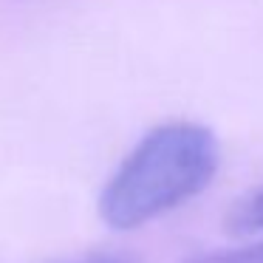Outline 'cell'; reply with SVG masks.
<instances>
[{"label":"cell","mask_w":263,"mask_h":263,"mask_svg":"<svg viewBox=\"0 0 263 263\" xmlns=\"http://www.w3.org/2000/svg\"><path fill=\"white\" fill-rule=\"evenodd\" d=\"M218 139L195 122L159 125L125 156L99 195V215L114 229H136L187 204L212 181Z\"/></svg>","instance_id":"cell-1"},{"label":"cell","mask_w":263,"mask_h":263,"mask_svg":"<svg viewBox=\"0 0 263 263\" xmlns=\"http://www.w3.org/2000/svg\"><path fill=\"white\" fill-rule=\"evenodd\" d=\"M229 229L232 232H263V190L252 193L229 212Z\"/></svg>","instance_id":"cell-2"},{"label":"cell","mask_w":263,"mask_h":263,"mask_svg":"<svg viewBox=\"0 0 263 263\" xmlns=\"http://www.w3.org/2000/svg\"><path fill=\"white\" fill-rule=\"evenodd\" d=\"M187 263H263V240L238 246V249L212 252V255L195 257V260H187Z\"/></svg>","instance_id":"cell-3"}]
</instances>
